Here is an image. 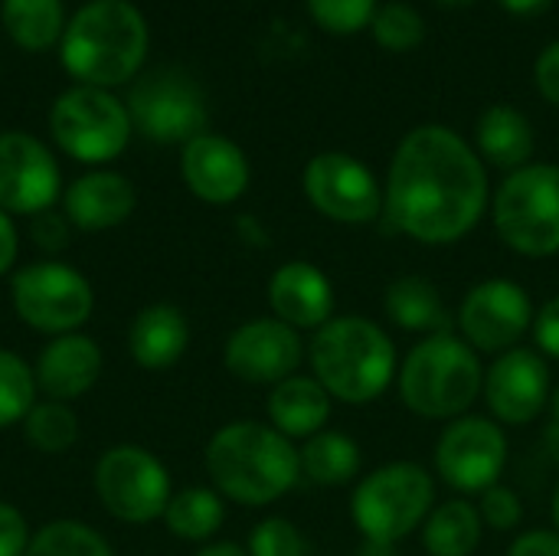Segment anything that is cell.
Instances as JSON below:
<instances>
[{
	"label": "cell",
	"mask_w": 559,
	"mask_h": 556,
	"mask_svg": "<svg viewBox=\"0 0 559 556\" xmlns=\"http://www.w3.org/2000/svg\"><path fill=\"white\" fill-rule=\"evenodd\" d=\"M478 514L491 531H514L524 521V505H521L518 492H511L504 485H491L488 492H481Z\"/></svg>",
	"instance_id": "obj_36"
},
{
	"label": "cell",
	"mask_w": 559,
	"mask_h": 556,
	"mask_svg": "<svg viewBox=\"0 0 559 556\" xmlns=\"http://www.w3.org/2000/svg\"><path fill=\"white\" fill-rule=\"evenodd\" d=\"M436 505V482L416 462H390L370 472L350 501V514L367 541L396 544L426 524Z\"/></svg>",
	"instance_id": "obj_8"
},
{
	"label": "cell",
	"mask_w": 559,
	"mask_h": 556,
	"mask_svg": "<svg viewBox=\"0 0 559 556\" xmlns=\"http://www.w3.org/2000/svg\"><path fill=\"white\" fill-rule=\"evenodd\" d=\"M197 556H249V554H246V547H239V544H233V541H219V544H206V547H203Z\"/></svg>",
	"instance_id": "obj_44"
},
{
	"label": "cell",
	"mask_w": 559,
	"mask_h": 556,
	"mask_svg": "<svg viewBox=\"0 0 559 556\" xmlns=\"http://www.w3.org/2000/svg\"><path fill=\"white\" fill-rule=\"evenodd\" d=\"M357 556H396V544H383V541H367L364 537Z\"/></svg>",
	"instance_id": "obj_45"
},
{
	"label": "cell",
	"mask_w": 559,
	"mask_h": 556,
	"mask_svg": "<svg viewBox=\"0 0 559 556\" xmlns=\"http://www.w3.org/2000/svg\"><path fill=\"white\" fill-rule=\"evenodd\" d=\"M308 360L314 380L341 403L364 406L386 393L396 367V347L390 334L360 315L331 318L314 331Z\"/></svg>",
	"instance_id": "obj_4"
},
{
	"label": "cell",
	"mask_w": 559,
	"mask_h": 556,
	"mask_svg": "<svg viewBox=\"0 0 559 556\" xmlns=\"http://www.w3.org/2000/svg\"><path fill=\"white\" fill-rule=\"evenodd\" d=\"M386 315L396 328L413 334H449L452 318L442 305L439 288L423 275H403L386 288Z\"/></svg>",
	"instance_id": "obj_25"
},
{
	"label": "cell",
	"mask_w": 559,
	"mask_h": 556,
	"mask_svg": "<svg viewBox=\"0 0 559 556\" xmlns=\"http://www.w3.org/2000/svg\"><path fill=\"white\" fill-rule=\"evenodd\" d=\"M226 521V505L223 495L216 488H183L174 492L167 511H164V524L174 537L190 541V544H203L210 541Z\"/></svg>",
	"instance_id": "obj_29"
},
{
	"label": "cell",
	"mask_w": 559,
	"mask_h": 556,
	"mask_svg": "<svg viewBox=\"0 0 559 556\" xmlns=\"http://www.w3.org/2000/svg\"><path fill=\"white\" fill-rule=\"evenodd\" d=\"M485 403L498 423L527 426L550 403V367L540 351L514 347L485 370Z\"/></svg>",
	"instance_id": "obj_17"
},
{
	"label": "cell",
	"mask_w": 559,
	"mask_h": 556,
	"mask_svg": "<svg viewBox=\"0 0 559 556\" xmlns=\"http://www.w3.org/2000/svg\"><path fill=\"white\" fill-rule=\"evenodd\" d=\"M370 33L390 52H413L426 39V20L413 3L393 0V3L377 7L370 20Z\"/></svg>",
	"instance_id": "obj_33"
},
{
	"label": "cell",
	"mask_w": 559,
	"mask_h": 556,
	"mask_svg": "<svg viewBox=\"0 0 559 556\" xmlns=\"http://www.w3.org/2000/svg\"><path fill=\"white\" fill-rule=\"evenodd\" d=\"M131 125L157 144H187L206 131L203 88L183 69H157L131 85L128 95Z\"/></svg>",
	"instance_id": "obj_11"
},
{
	"label": "cell",
	"mask_w": 559,
	"mask_h": 556,
	"mask_svg": "<svg viewBox=\"0 0 559 556\" xmlns=\"http://www.w3.org/2000/svg\"><path fill=\"white\" fill-rule=\"evenodd\" d=\"M62 197V174L52 151L26 131H0V210L36 216Z\"/></svg>",
	"instance_id": "obj_15"
},
{
	"label": "cell",
	"mask_w": 559,
	"mask_h": 556,
	"mask_svg": "<svg viewBox=\"0 0 559 556\" xmlns=\"http://www.w3.org/2000/svg\"><path fill=\"white\" fill-rule=\"evenodd\" d=\"M147 20L128 0H88L59 39L62 69L75 85L115 88L131 82L147 59Z\"/></svg>",
	"instance_id": "obj_2"
},
{
	"label": "cell",
	"mask_w": 559,
	"mask_h": 556,
	"mask_svg": "<svg viewBox=\"0 0 559 556\" xmlns=\"http://www.w3.org/2000/svg\"><path fill=\"white\" fill-rule=\"evenodd\" d=\"M180 174L190 193L203 203L226 206L249 190V157L242 147L223 134H197L180 151Z\"/></svg>",
	"instance_id": "obj_18"
},
{
	"label": "cell",
	"mask_w": 559,
	"mask_h": 556,
	"mask_svg": "<svg viewBox=\"0 0 559 556\" xmlns=\"http://www.w3.org/2000/svg\"><path fill=\"white\" fill-rule=\"evenodd\" d=\"M508 556H559V534L557 531H524Z\"/></svg>",
	"instance_id": "obj_41"
},
{
	"label": "cell",
	"mask_w": 559,
	"mask_h": 556,
	"mask_svg": "<svg viewBox=\"0 0 559 556\" xmlns=\"http://www.w3.org/2000/svg\"><path fill=\"white\" fill-rule=\"evenodd\" d=\"M396 380L400 400L423 419H459L485 387L478 351L452 331L419 341Z\"/></svg>",
	"instance_id": "obj_5"
},
{
	"label": "cell",
	"mask_w": 559,
	"mask_h": 556,
	"mask_svg": "<svg viewBox=\"0 0 559 556\" xmlns=\"http://www.w3.org/2000/svg\"><path fill=\"white\" fill-rule=\"evenodd\" d=\"M475 151L501 170H521L534 157V128L514 105H491L475 125Z\"/></svg>",
	"instance_id": "obj_24"
},
{
	"label": "cell",
	"mask_w": 559,
	"mask_h": 556,
	"mask_svg": "<svg viewBox=\"0 0 559 556\" xmlns=\"http://www.w3.org/2000/svg\"><path fill=\"white\" fill-rule=\"evenodd\" d=\"M23 556H115L108 541L82 524V521H72V518H59V521H49L46 528H39L26 547Z\"/></svg>",
	"instance_id": "obj_31"
},
{
	"label": "cell",
	"mask_w": 559,
	"mask_h": 556,
	"mask_svg": "<svg viewBox=\"0 0 559 556\" xmlns=\"http://www.w3.org/2000/svg\"><path fill=\"white\" fill-rule=\"evenodd\" d=\"M498 3L514 16H531V13H540L550 0H498Z\"/></svg>",
	"instance_id": "obj_43"
},
{
	"label": "cell",
	"mask_w": 559,
	"mask_h": 556,
	"mask_svg": "<svg viewBox=\"0 0 559 556\" xmlns=\"http://www.w3.org/2000/svg\"><path fill=\"white\" fill-rule=\"evenodd\" d=\"M190 344V324L187 315L177 305L154 301L141 308L128 328V351L141 370L160 374L170 370Z\"/></svg>",
	"instance_id": "obj_22"
},
{
	"label": "cell",
	"mask_w": 559,
	"mask_h": 556,
	"mask_svg": "<svg viewBox=\"0 0 559 556\" xmlns=\"http://www.w3.org/2000/svg\"><path fill=\"white\" fill-rule=\"evenodd\" d=\"M305 197L321 216L344 226H364L383 213L380 180L364 161L344 151H324L308 161Z\"/></svg>",
	"instance_id": "obj_12"
},
{
	"label": "cell",
	"mask_w": 559,
	"mask_h": 556,
	"mask_svg": "<svg viewBox=\"0 0 559 556\" xmlns=\"http://www.w3.org/2000/svg\"><path fill=\"white\" fill-rule=\"evenodd\" d=\"M102 364H105L102 347L88 334H82V331L59 334L36 357V367H33L36 390L46 400L72 403L98 383Z\"/></svg>",
	"instance_id": "obj_20"
},
{
	"label": "cell",
	"mask_w": 559,
	"mask_h": 556,
	"mask_svg": "<svg viewBox=\"0 0 559 556\" xmlns=\"http://www.w3.org/2000/svg\"><path fill=\"white\" fill-rule=\"evenodd\" d=\"M550 406H554V423L559 426V387L554 390V397H550Z\"/></svg>",
	"instance_id": "obj_46"
},
{
	"label": "cell",
	"mask_w": 559,
	"mask_h": 556,
	"mask_svg": "<svg viewBox=\"0 0 559 556\" xmlns=\"http://www.w3.org/2000/svg\"><path fill=\"white\" fill-rule=\"evenodd\" d=\"M138 206L134 184L118 170H88L62 190V213L82 233H102L121 226Z\"/></svg>",
	"instance_id": "obj_21"
},
{
	"label": "cell",
	"mask_w": 559,
	"mask_h": 556,
	"mask_svg": "<svg viewBox=\"0 0 559 556\" xmlns=\"http://www.w3.org/2000/svg\"><path fill=\"white\" fill-rule=\"evenodd\" d=\"M298 462H301V475L314 485L324 488H341L350 485L360 475V446L334 429H324L318 436H311L301 449H298Z\"/></svg>",
	"instance_id": "obj_27"
},
{
	"label": "cell",
	"mask_w": 559,
	"mask_h": 556,
	"mask_svg": "<svg viewBox=\"0 0 559 556\" xmlns=\"http://www.w3.org/2000/svg\"><path fill=\"white\" fill-rule=\"evenodd\" d=\"M459 328L478 354L514 351L518 341L534 328L531 295L511 279L478 282L459 308Z\"/></svg>",
	"instance_id": "obj_14"
},
{
	"label": "cell",
	"mask_w": 559,
	"mask_h": 556,
	"mask_svg": "<svg viewBox=\"0 0 559 556\" xmlns=\"http://www.w3.org/2000/svg\"><path fill=\"white\" fill-rule=\"evenodd\" d=\"M269 305L278 321L295 331H318L334 318V288L331 279L305 262H285L269 279Z\"/></svg>",
	"instance_id": "obj_19"
},
{
	"label": "cell",
	"mask_w": 559,
	"mask_h": 556,
	"mask_svg": "<svg viewBox=\"0 0 559 556\" xmlns=\"http://www.w3.org/2000/svg\"><path fill=\"white\" fill-rule=\"evenodd\" d=\"M23 433L29 446L43 456H62L75 446L79 439V416L72 413L69 403L59 400H43L33 403V410L23 419Z\"/></svg>",
	"instance_id": "obj_30"
},
{
	"label": "cell",
	"mask_w": 559,
	"mask_h": 556,
	"mask_svg": "<svg viewBox=\"0 0 559 556\" xmlns=\"http://www.w3.org/2000/svg\"><path fill=\"white\" fill-rule=\"evenodd\" d=\"M10 301L16 318L39 334H72L95 308L92 282L69 262L39 259L10 275Z\"/></svg>",
	"instance_id": "obj_9"
},
{
	"label": "cell",
	"mask_w": 559,
	"mask_h": 556,
	"mask_svg": "<svg viewBox=\"0 0 559 556\" xmlns=\"http://www.w3.org/2000/svg\"><path fill=\"white\" fill-rule=\"evenodd\" d=\"M269 423L285 439H311L324 433V423L331 416V393L314 377H288L272 387L269 393Z\"/></svg>",
	"instance_id": "obj_23"
},
{
	"label": "cell",
	"mask_w": 559,
	"mask_h": 556,
	"mask_svg": "<svg viewBox=\"0 0 559 556\" xmlns=\"http://www.w3.org/2000/svg\"><path fill=\"white\" fill-rule=\"evenodd\" d=\"M439 3H445V7H462V3H472V0H439Z\"/></svg>",
	"instance_id": "obj_48"
},
{
	"label": "cell",
	"mask_w": 559,
	"mask_h": 556,
	"mask_svg": "<svg viewBox=\"0 0 559 556\" xmlns=\"http://www.w3.org/2000/svg\"><path fill=\"white\" fill-rule=\"evenodd\" d=\"M488 206V174L478 151L445 125L413 128L393 151L383 210L423 246L465 239Z\"/></svg>",
	"instance_id": "obj_1"
},
{
	"label": "cell",
	"mask_w": 559,
	"mask_h": 556,
	"mask_svg": "<svg viewBox=\"0 0 559 556\" xmlns=\"http://www.w3.org/2000/svg\"><path fill=\"white\" fill-rule=\"evenodd\" d=\"M36 393L33 367L20 354L0 347V429L23 423L36 403Z\"/></svg>",
	"instance_id": "obj_32"
},
{
	"label": "cell",
	"mask_w": 559,
	"mask_h": 556,
	"mask_svg": "<svg viewBox=\"0 0 559 556\" xmlns=\"http://www.w3.org/2000/svg\"><path fill=\"white\" fill-rule=\"evenodd\" d=\"M508 465V436L485 416H459L436 446V472L462 495H481L498 485Z\"/></svg>",
	"instance_id": "obj_13"
},
{
	"label": "cell",
	"mask_w": 559,
	"mask_h": 556,
	"mask_svg": "<svg viewBox=\"0 0 559 556\" xmlns=\"http://www.w3.org/2000/svg\"><path fill=\"white\" fill-rule=\"evenodd\" d=\"M249 556H311L308 537L288 518H269L249 534Z\"/></svg>",
	"instance_id": "obj_35"
},
{
	"label": "cell",
	"mask_w": 559,
	"mask_h": 556,
	"mask_svg": "<svg viewBox=\"0 0 559 556\" xmlns=\"http://www.w3.org/2000/svg\"><path fill=\"white\" fill-rule=\"evenodd\" d=\"M20 259V233L13 226V216L0 210V275H10Z\"/></svg>",
	"instance_id": "obj_42"
},
{
	"label": "cell",
	"mask_w": 559,
	"mask_h": 556,
	"mask_svg": "<svg viewBox=\"0 0 559 556\" xmlns=\"http://www.w3.org/2000/svg\"><path fill=\"white\" fill-rule=\"evenodd\" d=\"M534 82L540 88V95L559 105V39L550 43L540 56H537V66H534Z\"/></svg>",
	"instance_id": "obj_40"
},
{
	"label": "cell",
	"mask_w": 559,
	"mask_h": 556,
	"mask_svg": "<svg viewBox=\"0 0 559 556\" xmlns=\"http://www.w3.org/2000/svg\"><path fill=\"white\" fill-rule=\"evenodd\" d=\"M33 534L20 508L10 501H0V556H23Z\"/></svg>",
	"instance_id": "obj_38"
},
{
	"label": "cell",
	"mask_w": 559,
	"mask_h": 556,
	"mask_svg": "<svg viewBox=\"0 0 559 556\" xmlns=\"http://www.w3.org/2000/svg\"><path fill=\"white\" fill-rule=\"evenodd\" d=\"M534 341H537V351L559 360V295L550 298L537 315H534Z\"/></svg>",
	"instance_id": "obj_39"
},
{
	"label": "cell",
	"mask_w": 559,
	"mask_h": 556,
	"mask_svg": "<svg viewBox=\"0 0 559 556\" xmlns=\"http://www.w3.org/2000/svg\"><path fill=\"white\" fill-rule=\"evenodd\" d=\"M481 514L472 501H445L432 508L423 524V547L429 556H472L481 544Z\"/></svg>",
	"instance_id": "obj_28"
},
{
	"label": "cell",
	"mask_w": 559,
	"mask_h": 556,
	"mask_svg": "<svg viewBox=\"0 0 559 556\" xmlns=\"http://www.w3.org/2000/svg\"><path fill=\"white\" fill-rule=\"evenodd\" d=\"M554 528H557V534H559V488H557V495H554Z\"/></svg>",
	"instance_id": "obj_47"
},
{
	"label": "cell",
	"mask_w": 559,
	"mask_h": 556,
	"mask_svg": "<svg viewBox=\"0 0 559 556\" xmlns=\"http://www.w3.org/2000/svg\"><path fill=\"white\" fill-rule=\"evenodd\" d=\"M0 20L7 36L26 52H46L59 46L69 23L62 0H0Z\"/></svg>",
	"instance_id": "obj_26"
},
{
	"label": "cell",
	"mask_w": 559,
	"mask_h": 556,
	"mask_svg": "<svg viewBox=\"0 0 559 556\" xmlns=\"http://www.w3.org/2000/svg\"><path fill=\"white\" fill-rule=\"evenodd\" d=\"M305 3H308L314 23L337 36L360 33L364 26H370V20L377 13V0H305Z\"/></svg>",
	"instance_id": "obj_34"
},
{
	"label": "cell",
	"mask_w": 559,
	"mask_h": 556,
	"mask_svg": "<svg viewBox=\"0 0 559 556\" xmlns=\"http://www.w3.org/2000/svg\"><path fill=\"white\" fill-rule=\"evenodd\" d=\"M131 131L134 125L128 105L108 88L72 85L56 95L49 108V134L56 147L88 167L121 157L131 141Z\"/></svg>",
	"instance_id": "obj_7"
},
{
	"label": "cell",
	"mask_w": 559,
	"mask_h": 556,
	"mask_svg": "<svg viewBox=\"0 0 559 556\" xmlns=\"http://www.w3.org/2000/svg\"><path fill=\"white\" fill-rule=\"evenodd\" d=\"M206 475L213 488L246 508H265L288 495L301 475L298 449L278 429L236 419L206 442Z\"/></svg>",
	"instance_id": "obj_3"
},
{
	"label": "cell",
	"mask_w": 559,
	"mask_h": 556,
	"mask_svg": "<svg viewBox=\"0 0 559 556\" xmlns=\"http://www.w3.org/2000/svg\"><path fill=\"white\" fill-rule=\"evenodd\" d=\"M92 485L102 508L124 524H151L164 518L174 498L167 465L154 452L134 442L111 446L95 462Z\"/></svg>",
	"instance_id": "obj_10"
},
{
	"label": "cell",
	"mask_w": 559,
	"mask_h": 556,
	"mask_svg": "<svg viewBox=\"0 0 559 556\" xmlns=\"http://www.w3.org/2000/svg\"><path fill=\"white\" fill-rule=\"evenodd\" d=\"M69 233H72V223L66 220V213L43 210V213L29 216V236L49 256H56V252H62L69 246Z\"/></svg>",
	"instance_id": "obj_37"
},
{
	"label": "cell",
	"mask_w": 559,
	"mask_h": 556,
	"mask_svg": "<svg viewBox=\"0 0 559 556\" xmlns=\"http://www.w3.org/2000/svg\"><path fill=\"white\" fill-rule=\"evenodd\" d=\"M491 216L501 242L527 259L559 252V167L527 164L511 170L495 200Z\"/></svg>",
	"instance_id": "obj_6"
},
{
	"label": "cell",
	"mask_w": 559,
	"mask_h": 556,
	"mask_svg": "<svg viewBox=\"0 0 559 556\" xmlns=\"http://www.w3.org/2000/svg\"><path fill=\"white\" fill-rule=\"evenodd\" d=\"M305 344L295 328L278 318H252L239 324L223 347L226 370L255 387H275L301 367Z\"/></svg>",
	"instance_id": "obj_16"
}]
</instances>
